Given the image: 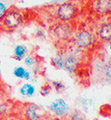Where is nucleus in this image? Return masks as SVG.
Instances as JSON below:
<instances>
[{"instance_id": "nucleus-23", "label": "nucleus", "mask_w": 111, "mask_h": 120, "mask_svg": "<svg viewBox=\"0 0 111 120\" xmlns=\"http://www.w3.org/2000/svg\"><path fill=\"white\" fill-rule=\"evenodd\" d=\"M108 43H109V49H110V50H111V41H109Z\"/></svg>"}, {"instance_id": "nucleus-21", "label": "nucleus", "mask_w": 111, "mask_h": 120, "mask_svg": "<svg viewBox=\"0 0 111 120\" xmlns=\"http://www.w3.org/2000/svg\"><path fill=\"white\" fill-rule=\"evenodd\" d=\"M35 36L37 38V39L45 40V39H46L47 34H46V33L45 32V30L44 29H42V28H38V29L36 31V33H35Z\"/></svg>"}, {"instance_id": "nucleus-1", "label": "nucleus", "mask_w": 111, "mask_h": 120, "mask_svg": "<svg viewBox=\"0 0 111 120\" xmlns=\"http://www.w3.org/2000/svg\"><path fill=\"white\" fill-rule=\"evenodd\" d=\"M28 12L17 6L11 5L0 19V31L12 33L26 22Z\"/></svg>"}, {"instance_id": "nucleus-2", "label": "nucleus", "mask_w": 111, "mask_h": 120, "mask_svg": "<svg viewBox=\"0 0 111 120\" xmlns=\"http://www.w3.org/2000/svg\"><path fill=\"white\" fill-rule=\"evenodd\" d=\"M80 12V3L78 0H65L53 6L52 16L56 21L73 23Z\"/></svg>"}, {"instance_id": "nucleus-6", "label": "nucleus", "mask_w": 111, "mask_h": 120, "mask_svg": "<svg viewBox=\"0 0 111 120\" xmlns=\"http://www.w3.org/2000/svg\"><path fill=\"white\" fill-rule=\"evenodd\" d=\"M48 109L50 110V112H52L57 117H63V116H69V114L71 111L70 107L67 101L61 97L54 99L49 104Z\"/></svg>"}, {"instance_id": "nucleus-11", "label": "nucleus", "mask_w": 111, "mask_h": 120, "mask_svg": "<svg viewBox=\"0 0 111 120\" xmlns=\"http://www.w3.org/2000/svg\"><path fill=\"white\" fill-rule=\"evenodd\" d=\"M29 54V48L24 44H17L13 48L12 51V58L16 61H22L25 56Z\"/></svg>"}, {"instance_id": "nucleus-17", "label": "nucleus", "mask_w": 111, "mask_h": 120, "mask_svg": "<svg viewBox=\"0 0 111 120\" xmlns=\"http://www.w3.org/2000/svg\"><path fill=\"white\" fill-rule=\"evenodd\" d=\"M52 91H53V86L51 85V83L45 82L40 87L39 93H40L41 96H43V97H47L52 93Z\"/></svg>"}, {"instance_id": "nucleus-22", "label": "nucleus", "mask_w": 111, "mask_h": 120, "mask_svg": "<svg viewBox=\"0 0 111 120\" xmlns=\"http://www.w3.org/2000/svg\"><path fill=\"white\" fill-rule=\"evenodd\" d=\"M53 120H61L60 117H56V118H54V119H53Z\"/></svg>"}, {"instance_id": "nucleus-9", "label": "nucleus", "mask_w": 111, "mask_h": 120, "mask_svg": "<svg viewBox=\"0 0 111 120\" xmlns=\"http://www.w3.org/2000/svg\"><path fill=\"white\" fill-rule=\"evenodd\" d=\"M12 74L17 79H21V80H25V81H29L31 78H32L31 71H29L26 67L21 66V65H18V66H15V67L13 68Z\"/></svg>"}, {"instance_id": "nucleus-13", "label": "nucleus", "mask_w": 111, "mask_h": 120, "mask_svg": "<svg viewBox=\"0 0 111 120\" xmlns=\"http://www.w3.org/2000/svg\"><path fill=\"white\" fill-rule=\"evenodd\" d=\"M19 92L23 97H32L36 94V86L32 83L25 82L21 86Z\"/></svg>"}, {"instance_id": "nucleus-14", "label": "nucleus", "mask_w": 111, "mask_h": 120, "mask_svg": "<svg viewBox=\"0 0 111 120\" xmlns=\"http://www.w3.org/2000/svg\"><path fill=\"white\" fill-rule=\"evenodd\" d=\"M50 63L52 66L57 70H63V56L62 53L59 49L58 52L53 56L51 57Z\"/></svg>"}, {"instance_id": "nucleus-19", "label": "nucleus", "mask_w": 111, "mask_h": 120, "mask_svg": "<svg viewBox=\"0 0 111 120\" xmlns=\"http://www.w3.org/2000/svg\"><path fill=\"white\" fill-rule=\"evenodd\" d=\"M11 5L12 4H11L10 0H0V19Z\"/></svg>"}, {"instance_id": "nucleus-16", "label": "nucleus", "mask_w": 111, "mask_h": 120, "mask_svg": "<svg viewBox=\"0 0 111 120\" xmlns=\"http://www.w3.org/2000/svg\"><path fill=\"white\" fill-rule=\"evenodd\" d=\"M50 83L52 86H53V89L55 90V92L58 93V94H61V93H63L65 91V84L62 81H61V80H52Z\"/></svg>"}, {"instance_id": "nucleus-10", "label": "nucleus", "mask_w": 111, "mask_h": 120, "mask_svg": "<svg viewBox=\"0 0 111 120\" xmlns=\"http://www.w3.org/2000/svg\"><path fill=\"white\" fill-rule=\"evenodd\" d=\"M12 109V101L3 90L0 89V116L8 113Z\"/></svg>"}, {"instance_id": "nucleus-8", "label": "nucleus", "mask_w": 111, "mask_h": 120, "mask_svg": "<svg viewBox=\"0 0 111 120\" xmlns=\"http://www.w3.org/2000/svg\"><path fill=\"white\" fill-rule=\"evenodd\" d=\"M96 37L101 42L111 41V19L100 23L96 30Z\"/></svg>"}, {"instance_id": "nucleus-5", "label": "nucleus", "mask_w": 111, "mask_h": 120, "mask_svg": "<svg viewBox=\"0 0 111 120\" xmlns=\"http://www.w3.org/2000/svg\"><path fill=\"white\" fill-rule=\"evenodd\" d=\"M88 7L97 18L111 17V0H89Z\"/></svg>"}, {"instance_id": "nucleus-7", "label": "nucleus", "mask_w": 111, "mask_h": 120, "mask_svg": "<svg viewBox=\"0 0 111 120\" xmlns=\"http://www.w3.org/2000/svg\"><path fill=\"white\" fill-rule=\"evenodd\" d=\"M46 112L39 105L29 102L24 105V117L27 120H44Z\"/></svg>"}, {"instance_id": "nucleus-20", "label": "nucleus", "mask_w": 111, "mask_h": 120, "mask_svg": "<svg viewBox=\"0 0 111 120\" xmlns=\"http://www.w3.org/2000/svg\"><path fill=\"white\" fill-rule=\"evenodd\" d=\"M69 115L70 116V120H84V114L78 109H74L73 111H70Z\"/></svg>"}, {"instance_id": "nucleus-12", "label": "nucleus", "mask_w": 111, "mask_h": 120, "mask_svg": "<svg viewBox=\"0 0 111 120\" xmlns=\"http://www.w3.org/2000/svg\"><path fill=\"white\" fill-rule=\"evenodd\" d=\"M22 61H23L24 65H25L28 69L29 68L30 70L33 67L37 66V65L42 64V58L39 57L37 55H35V54H28Z\"/></svg>"}, {"instance_id": "nucleus-3", "label": "nucleus", "mask_w": 111, "mask_h": 120, "mask_svg": "<svg viewBox=\"0 0 111 120\" xmlns=\"http://www.w3.org/2000/svg\"><path fill=\"white\" fill-rule=\"evenodd\" d=\"M75 29L73 28V23H64L55 21L53 25L50 26L49 35L58 46H63L71 41Z\"/></svg>"}, {"instance_id": "nucleus-4", "label": "nucleus", "mask_w": 111, "mask_h": 120, "mask_svg": "<svg viewBox=\"0 0 111 120\" xmlns=\"http://www.w3.org/2000/svg\"><path fill=\"white\" fill-rule=\"evenodd\" d=\"M96 39V34L92 28L84 26L74 31L71 41L77 48L86 52L93 47Z\"/></svg>"}, {"instance_id": "nucleus-15", "label": "nucleus", "mask_w": 111, "mask_h": 120, "mask_svg": "<svg viewBox=\"0 0 111 120\" xmlns=\"http://www.w3.org/2000/svg\"><path fill=\"white\" fill-rule=\"evenodd\" d=\"M101 76L105 81L111 83V57L106 61L101 68Z\"/></svg>"}, {"instance_id": "nucleus-18", "label": "nucleus", "mask_w": 111, "mask_h": 120, "mask_svg": "<svg viewBox=\"0 0 111 120\" xmlns=\"http://www.w3.org/2000/svg\"><path fill=\"white\" fill-rule=\"evenodd\" d=\"M79 101H80V104L82 105V107L85 110H89L91 108H93V106H94V101L91 98H80Z\"/></svg>"}]
</instances>
